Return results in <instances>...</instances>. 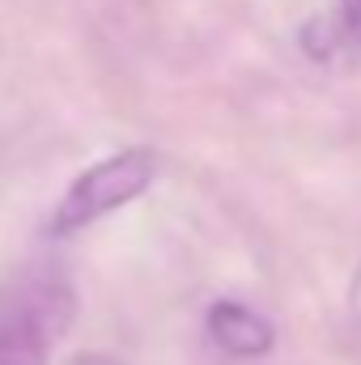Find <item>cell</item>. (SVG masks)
Wrapping results in <instances>:
<instances>
[{"instance_id": "obj_3", "label": "cell", "mask_w": 361, "mask_h": 365, "mask_svg": "<svg viewBox=\"0 0 361 365\" xmlns=\"http://www.w3.org/2000/svg\"><path fill=\"white\" fill-rule=\"evenodd\" d=\"M204 323H208L213 344L221 353H230V357H264V353H272V344H276V327H272L268 319L255 314L243 302H230V297L213 302Z\"/></svg>"}, {"instance_id": "obj_6", "label": "cell", "mask_w": 361, "mask_h": 365, "mask_svg": "<svg viewBox=\"0 0 361 365\" xmlns=\"http://www.w3.org/2000/svg\"><path fill=\"white\" fill-rule=\"evenodd\" d=\"M349 310L361 323V264H357V272H353V280H349Z\"/></svg>"}, {"instance_id": "obj_4", "label": "cell", "mask_w": 361, "mask_h": 365, "mask_svg": "<svg viewBox=\"0 0 361 365\" xmlns=\"http://www.w3.org/2000/svg\"><path fill=\"white\" fill-rule=\"evenodd\" d=\"M340 34H345V26L340 21H332V17H323V13H315L306 26H302V51L310 56V60H332L336 56V47H340Z\"/></svg>"}, {"instance_id": "obj_7", "label": "cell", "mask_w": 361, "mask_h": 365, "mask_svg": "<svg viewBox=\"0 0 361 365\" xmlns=\"http://www.w3.org/2000/svg\"><path fill=\"white\" fill-rule=\"evenodd\" d=\"M73 365H115V361H106V357H77Z\"/></svg>"}, {"instance_id": "obj_5", "label": "cell", "mask_w": 361, "mask_h": 365, "mask_svg": "<svg viewBox=\"0 0 361 365\" xmlns=\"http://www.w3.org/2000/svg\"><path fill=\"white\" fill-rule=\"evenodd\" d=\"M340 26H345V34L361 47V0H340Z\"/></svg>"}, {"instance_id": "obj_2", "label": "cell", "mask_w": 361, "mask_h": 365, "mask_svg": "<svg viewBox=\"0 0 361 365\" xmlns=\"http://www.w3.org/2000/svg\"><path fill=\"white\" fill-rule=\"evenodd\" d=\"M153 175H158V153L141 149V145L136 149H119V153L86 166L73 179V187L64 191V200L56 204L51 234H60V238L77 234V230H86L93 221H102L106 212L132 204L136 195H145V187L153 182Z\"/></svg>"}, {"instance_id": "obj_1", "label": "cell", "mask_w": 361, "mask_h": 365, "mask_svg": "<svg viewBox=\"0 0 361 365\" xmlns=\"http://www.w3.org/2000/svg\"><path fill=\"white\" fill-rule=\"evenodd\" d=\"M73 319V289L60 276H21L0 297V365H43Z\"/></svg>"}]
</instances>
